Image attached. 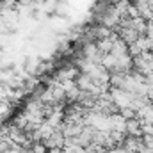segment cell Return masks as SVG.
<instances>
[{
	"mask_svg": "<svg viewBox=\"0 0 153 153\" xmlns=\"http://www.w3.org/2000/svg\"><path fill=\"white\" fill-rule=\"evenodd\" d=\"M119 114L123 116L126 121H130V119H135V111H134L132 107H125V109H121V111H119Z\"/></svg>",
	"mask_w": 153,
	"mask_h": 153,
	"instance_id": "cell-9",
	"label": "cell"
},
{
	"mask_svg": "<svg viewBox=\"0 0 153 153\" xmlns=\"http://www.w3.org/2000/svg\"><path fill=\"white\" fill-rule=\"evenodd\" d=\"M111 53L114 55L116 59H121V57L128 55V45H126L121 38H117L114 41V46H112V52H111Z\"/></svg>",
	"mask_w": 153,
	"mask_h": 153,
	"instance_id": "cell-3",
	"label": "cell"
},
{
	"mask_svg": "<svg viewBox=\"0 0 153 153\" xmlns=\"http://www.w3.org/2000/svg\"><path fill=\"white\" fill-rule=\"evenodd\" d=\"M75 84L78 85V89H80V91H89V93H91L94 87H98V85L93 82V78H91L89 75H85V73H80V75L76 76Z\"/></svg>",
	"mask_w": 153,
	"mask_h": 153,
	"instance_id": "cell-1",
	"label": "cell"
},
{
	"mask_svg": "<svg viewBox=\"0 0 153 153\" xmlns=\"http://www.w3.org/2000/svg\"><path fill=\"white\" fill-rule=\"evenodd\" d=\"M148 5H150V9L153 11V0H148Z\"/></svg>",
	"mask_w": 153,
	"mask_h": 153,
	"instance_id": "cell-14",
	"label": "cell"
},
{
	"mask_svg": "<svg viewBox=\"0 0 153 153\" xmlns=\"http://www.w3.org/2000/svg\"><path fill=\"white\" fill-rule=\"evenodd\" d=\"M32 152L34 153H48L50 150H48V148L45 146V143L41 141V143H34V144H32Z\"/></svg>",
	"mask_w": 153,
	"mask_h": 153,
	"instance_id": "cell-10",
	"label": "cell"
},
{
	"mask_svg": "<svg viewBox=\"0 0 153 153\" xmlns=\"http://www.w3.org/2000/svg\"><path fill=\"white\" fill-rule=\"evenodd\" d=\"M137 45L141 46V50H143V52H153V41L148 38V36H139Z\"/></svg>",
	"mask_w": 153,
	"mask_h": 153,
	"instance_id": "cell-7",
	"label": "cell"
},
{
	"mask_svg": "<svg viewBox=\"0 0 153 153\" xmlns=\"http://www.w3.org/2000/svg\"><path fill=\"white\" fill-rule=\"evenodd\" d=\"M126 135L143 137V125H141V121H139L137 117H135V119L126 121Z\"/></svg>",
	"mask_w": 153,
	"mask_h": 153,
	"instance_id": "cell-2",
	"label": "cell"
},
{
	"mask_svg": "<svg viewBox=\"0 0 153 153\" xmlns=\"http://www.w3.org/2000/svg\"><path fill=\"white\" fill-rule=\"evenodd\" d=\"M22 153H34V152H32V148H23V152Z\"/></svg>",
	"mask_w": 153,
	"mask_h": 153,
	"instance_id": "cell-13",
	"label": "cell"
},
{
	"mask_svg": "<svg viewBox=\"0 0 153 153\" xmlns=\"http://www.w3.org/2000/svg\"><path fill=\"white\" fill-rule=\"evenodd\" d=\"M38 130H39V135H41V141H48V139L53 135V132H55V128H53V126H50L46 121L39 126Z\"/></svg>",
	"mask_w": 153,
	"mask_h": 153,
	"instance_id": "cell-6",
	"label": "cell"
},
{
	"mask_svg": "<svg viewBox=\"0 0 153 153\" xmlns=\"http://www.w3.org/2000/svg\"><path fill=\"white\" fill-rule=\"evenodd\" d=\"M117 30H119V38L123 39L126 45H134V43H137L139 34H137L135 29H117Z\"/></svg>",
	"mask_w": 153,
	"mask_h": 153,
	"instance_id": "cell-4",
	"label": "cell"
},
{
	"mask_svg": "<svg viewBox=\"0 0 153 153\" xmlns=\"http://www.w3.org/2000/svg\"><path fill=\"white\" fill-rule=\"evenodd\" d=\"M111 121H112V130L121 132V134H126V119H125L121 114L111 116Z\"/></svg>",
	"mask_w": 153,
	"mask_h": 153,
	"instance_id": "cell-5",
	"label": "cell"
},
{
	"mask_svg": "<svg viewBox=\"0 0 153 153\" xmlns=\"http://www.w3.org/2000/svg\"><path fill=\"white\" fill-rule=\"evenodd\" d=\"M146 36L153 41V22H148V30H146Z\"/></svg>",
	"mask_w": 153,
	"mask_h": 153,
	"instance_id": "cell-12",
	"label": "cell"
},
{
	"mask_svg": "<svg viewBox=\"0 0 153 153\" xmlns=\"http://www.w3.org/2000/svg\"><path fill=\"white\" fill-rule=\"evenodd\" d=\"M55 13H57L59 16H61V14H68V5H66L64 2L59 0V2H57V9H55Z\"/></svg>",
	"mask_w": 153,
	"mask_h": 153,
	"instance_id": "cell-11",
	"label": "cell"
},
{
	"mask_svg": "<svg viewBox=\"0 0 153 153\" xmlns=\"http://www.w3.org/2000/svg\"><path fill=\"white\" fill-rule=\"evenodd\" d=\"M130 2H134V0H130Z\"/></svg>",
	"mask_w": 153,
	"mask_h": 153,
	"instance_id": "cell-15",
	"label": "cell"
},
{
	"mask_svg": "<svg viewBox=\"0 0 153 153\" xmlns=\"http://www.w3.org/2000/svg\"><path fill=\"white\" fill-rule=\"evenodd\" d=\"M62 152L64 153H85V148L80 146V144H66L62 148Z\"/></svg>",
	"mask_w": 153,
	"mask_h": 153,
	"instance_id": "cell-8",
	"label": "cell"
}]
</instances>
